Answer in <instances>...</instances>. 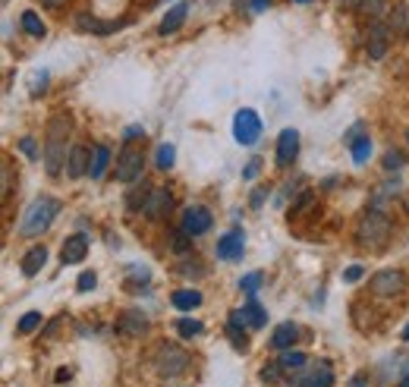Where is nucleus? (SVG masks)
Masks as SVG:
<instances>
[{
	"label": "nucleus",
	"instance_id": "obj_1",
	"mask_svg": "<svg viewBox=\"0 0 409 387\" xmlns=\"http://www.w3.org/2000/svg\"><path fill=\"white\" fill-rule=\"evenodd\" d=\"M66 139H70V117L66 113H54L48 123V135H44V171L51 176H60L66 158H70Z\"/></svg>",
	"mask_w": 409,
	"mask_h": 387
},
{
	"label": "nucleus",
	"instance_id": "obj_2",
	"mask_svg": "<svg viewBox=\"0 0 409 387\" xmlns=\"http://www.w3.org/2000/svg\"><path fill=\"white\" fill-rule=\"evenodd\" d=\"M60 211V202L54 195H38L23 214V223H19V233L23 236H38L51 227V221Z\"/></svg>",
	"mask_w": 409,
	"mask_h": 387
},
{
	"label": "nucleus",
	"instance_id": "obj_3",
	"mask_svg": "<svg viewBox=\"0 0 409 387\" xmlns=\"http://www.w3.org/2000/svg\"><path fill=\"white\" fill-rule=\"evenodd\" d=\"M391 233H394L391 217L381 214V211H368V214L359 221L356 242H359L362 249H384L387 242H391Z\"/></svg>",
	"mask_w": 409,
	"mask_h": 387
},
{
	"label": "nucleus",
	"instance_id": "obj_4",
	"mask_svg": "<svg viewBox=\"0 0 409 387\" xmlns=\"http://www.w3.org/2000/svg\"><path fill=\"white\" fill-rule=\"evenodd\" d=\"M154 365H158V371L164 378H177V375H183V371L189 369V356H186L180 346H173V343H161L158 352H154Z\"/></svg>",
	"mask_w": 409,
	"mask_h": 387
},
{
	"label": "nucleus",
	"instance_id": "obj_5",
	"mask_svg": "<svg viewBox=\"0 0 409 387\" xmlns=\"http://www.w3.org/2000/svg\"><path fill=\"white\" fill-rule=\"evenodd\" d=\"M142 171H145V154H142V148L132 145V142H126L123 152H120V158H117V180L136 183V180H142Z\"/></svg>",
	"mask_w": 409,
	"mask_h": 387
},
{
	"label": "nucleus",
	"instance_id": "obj_6",
	"mask_svg": "<svg viewBox=\"0 0 409 387\" xmlns=\"http://www.w3.org/2000/svg\"><path fill=\"white\" fill-rule=\"evenodd\" d=\"M261 135V117L252 107H243V111H237V117H233V139L239 142V145H256Z\"/></svg>",
	"mask_w": 409,
	"mask_h": 387
},
{
	"label": "nucleus",
	"instance_id": "obj_7",
	"mask_svg": "<svg viewBox=\"0 0 409 387\" xmlns=\"http://www.w3.org/2000/svg\"><path fill=\"white\" fill-rule=\"evenodd\" d=\"M368 290H372L375 296L391 300V296H400L406 290V277H403V271H378V274L372 277V283H368Z\"/></svg>",
	"mask_w": 409,
	"mask_h": 387
},
{
	"label": "nucleus",
	"instance_id": "obj_8",
	"mask_svg": "<svg viewBox=\"0 0 409 387\" xmlns=\"http://www.w3.org/2000/svg\"><path fill=\"white\" fill-rule=\"evenodd\" d=\"M208 227H211V211H208V208L192 205V208H186V211H183V223H180L183 233L202 236V233H208Z\"/></svg>",
	"mask_w": 409,
	"mask_h": 387
},
{
	"label": "nucleus",
	"instance_id": "obj_9",
	"mask_svg": "<svg viewBox=\"0 0 409 387\" xmlns=\"http://www.w3.org/2000/svg\"><path fill=\"white\" fill-rule=\"evenodd\" d=\"M214 252H218V258H224V262H237V258H243V252H246L243 230H230V233H224L218 240V246H214Z\"/></svg>",
	"mask_w": 409,
	"mask_h": 387
},
{
	"label": "nucleus",
	"instance_id": "obj_10",
	"mask_svg": "<svg viewBox=\"0 0 409 387\" xmlns=\"http://www.w3.org/2000/svg\"><path fill=\"white\" fill-rule=\"evenodd\" d=\"M296 387H331L334 384V371L327 362H315L308 365V369L303 371V375H296V381H293Z\"/></svg>",
	"mask_w": 409,
	"mask_h": 387
},
{
	"label": "nucleus",
	"instance_id": "obj_11",
	"mask_svg": "<svg viewBox=\"0 0 409 387\" xmlns=\"http://www.w3.org/2000/svg\"><path fill=\"white\" fill-rule=\"evenodd\" d=\"M76 29L82 32H95V35H111V32H120L126 25V19H111V23H104V19L98 16H89V13H76Z\"/></svg>",
	"mask_w": 409,
	"mask_h": 387
},
{
	"label": "nucleus",
	"instance_id": "obj_12",
	"mask_svg": "<svg viewBox=\"0 0 409 387\" xmlns=\"http://www.w3.org/2000/svg\"><path fill=\"white\" fill-rule=\"evenodd\" d=\"M368 57L372 60H381L387 54V47H391V25L384 23H372V29H368Z\"/></svg>",
	"mask_w": 409,
	"mask_h": 387
},
{
	"label": "nucleus",
	"instance_id": "obj_13",
	"mask_svg": "<svg viewBox=\"0 0 409 387\" xmlns=\"http://www.w3.org/2000/svg\"><path fill=\"white\" fill-rule=\"evenodd\" d=\"M170 205H173V195L167 192V189H151L145 205H142V214L151 217V221H161V217L170 211Z\"/></svg>",
	"mask_w": 409,
	"mask_h": 387
},
{
	"label": "nucleus",
	"instance_id": "obj_14",
	"mask_svg": "<svg viewBox=\"0 0 409 387\" xmlns=\"http://www.w3.org/2000/svg\"><path fill=\"white\" fill-rule=\"evenodd\" d=\"M85 255H89V240H85V233L66 236L63 249H60V262H63V264H79Z\"/></svg>",
	"mask_w": 409,
	"mask_h": 387
},
{
	"label": "nucleus",
	"instance_id": "obj_15",
	"mask_svg": "<svg viewBox=\"0 0 409 387\" xmlns=\"http://www.w3.org/2000/svg\"><path fill=\"white\" fill-rule=\"evenodd\" d=\"M296 154H299V133L296 129H284V133L277 135V164L280 167L293 164Z\"/></svg>",
	"mask_w": 409,
	"mask_h": 387
},
{
	"label": "nucleus",
	"instance_id": "obj_16",
	"mask_svg": "<svg viewBox=\"0 0 409 387\" xmlns=\"http://www.w3.org/2000/svg\"><path fill=\"white\" fill-rule=\"evenodd\" d=\"M89 167H92V152H89V148H85V145L70 148V158H66V173H70V180L89 176Z\"/></svg>",
	"mask_w": 409,
	"mask_h": 387
},
{
	"label": "nucleus",
	"instance_id": "obj_17",
	"mask_svg": "<svg viewBox=\"0 0 409 387\" xmlns=\"http://www.w3.org/2000/svg\"><path fill=\"white\" fill-rule=\"evenodd\" d=\"M117 328L130 337H142L145 331H149V315H142L139 309H126L123 315L117 318Z\"/></svg>",
	"mask_w": 409,
	"mask_h": 387
},
{
	"label": "nucleus",
	"instance_id": "obj_18",
	"mask_svg": "<svg viewBox=\"0 0 409 387\" xmlns=\"http://www.w3.org/2000/svg\"><path fill=\"white\" fill-rule=\"evenodd\" d=\"M186 16H189V4H186V0H180V4H173L170 10H167V16L161 19L158 32H161V35H170V32H177L180 25L186 23Z\"/></svg>",
	"mask_w": 409,
	"mask_h": 387
},
{
	"label": "nucleus",
	"instance_id": "obj_19",
	"mask_svg": "<svg viewBox=\"0 0 409 387\" xmlns=\"http://www.w3.org/2000/svg\"><path fill=\"white\" fill-rule=\"evenodd\" d=\"M44 264H48V249H44V246H32L29 252L23 255V262H19V271H23L25 277H35Z\"/></svg>",
	"mask_w": 409,
	"mask_h": 387
},
{
	"label": "nucleus",
	"instance_id": "obj_20",
	"mask_svg": "<svg viewBox=\"0 0 409 387\" xmlns=\"http://www.w3.org/2000/svg\"><path fill=\"white\" fill-rule=\"evenodd\" d=\"M296 340H299V324H293V321H284L271 334V346H274V350H293V343H296Z\"/></svg>",
	"mask_w": 409,
	"mask_h": 387
},
{
	"label": "nucleus",
	"instance_id": "obj_21",
	"mask_svg": "<svg viewBox=\"0 0 409 387\" xmlns=\"http://www.w3.org/2000/svg\"><path fill=\"white\" fill-rule=\"evenodd\" d=\"M170 302L177 305L180 312H192V309H199V305H202V293H199V290H173Z\"/></svg>",
	"mask_w": 409,
	"mask_h": 387
},
{
	"label": "nucleus",
	"instance_id": "obj_22",
	"mask_svg": "<svg viewBox=\"0 0 409 387\" xmlns=\"http://www.w3.org/2000/svg\"><path fill=\"white\" fill-rule=\"evenodd\" d=\"M107 164H111V148L98 145L95 152H92V167H89V176H92V180H101L104 171H107Z\"/></svg>",
	"mask_w": 409,
	"mask_h": 387
},
{
	"label": "nucleus",
	"instance_id": "obj_23",
	"mask_svg": "<svg viewBox=\"0 0 409 387\" xmlns=\"http://www.w3.org/2000/svg\"><path fill=\"white\" fill-rule=\"evenodd\" d=\"M243 315H246V324H249V328H265L268 324V312L261 309V302H256L249 296V302L243 305Z\"/></svg>",
	"mask_w": 409,
	"mask_h": 387
},
{
	"label": "nucleus",
	"instance_id": "obj_24",
	"mask_svg": "<svg viewBox=\"0 0 409 387\" xmlns=\"http://www.w3.org/2000/svg\"><path fill=\"white\" fill-rule=\"evenodd\" d=\"M243 328H246V315L243 312H230V318H227V331H230V340L237 346H246Z\"/></svg>",
	"mask_w": 409,
	"mask_h": 387
},
{
	"label": "nucleus",
	"instance_id": "obj_25",
	"mask_svg": "<svg viewBox=\"0 0 409 387\" xmlns=\"http://www.w3.org/2000/svg\"><path fill=\"white\" fill-rule=\"evenodd\" d=\"M19 23H23V29L29 32L32 38H44V32H48V29H44V23H42V16H38L35 10H25L23 16H19Z\"/></svg>",
	"mask_w": 409,
	"mask_h": 387
},
{
	"label": "nucleus",
	"instance_id": "obj_26",
	"mask_svg": "<svg viewBox=\"0 0 409 387\" xmlns=\"http://www.w3.org/2000/svg\"><path fill=\"white\" fill-rule=\"evenodd\" d=\"M350 148H353V164H365L368 158H372V139L368 135H359L356 142H350Z\"/></svg>",
	"mask_w": 409,
	"mask_h": 387
},
{
	"label": "nucleus",
	"instance_id": "obj_27",
	"mask_svg": "<svg viewBox=\"0 0 409 387\" xmlns=\"http://www.w3.org/2000/svg\"><path fill=\"white\" fill-rule=\"evenodd\" d=\"M173 328H177V334H180V337H199V334H202L205 324H202V321H196V318H180V321L173 324Z\"/></svg>",
	"mask_w": 409,
	"mask_h": 387
},
{
	"label": "nucleus",
	"instance_id": "obj_28",
	"mask_svg": "<svg viewBox=\"0 0 409 387\" xmlns=\"http://www.w3.org/2000/svg\"><path fill=\"white\" fill-rule=\"evenodd\" d=\"M173 152H177V148L167 145V142H164V145H158V171H170L173 161H177V154H173Z\"/></svg>",
	"mask_w": 409,
	"mask_h": 387
},
{
	"label": "nucleus",
	"instance_id": "obj_29",
	"mask_svg": "<svg viewBox=\"0 0 409 387\" xmlns=\"http://www.w3.org/2000/svg\"><path fill=\"white\" fill-rule=\"evenodd\" d=\"M261 283H265V274H261V271H252V274H246L243 281H239V290L249 293V296H256V290L261 287Z\"/></svg>",
	"mask_w": 409,
	"mask_h": 387
},
{
	"label": "nucleus",
	"instance_id": "obj_30",
	"mask_svg": "<svg viewBox=\"0 0 409 387\" xmlns=\"http://www.w3.org/2000/svg\"><path fill=\"white\" fill-rule=\"evenodd\" d=\"M170 246H173V252L189 255V252H192V236L180 230V233H173V236H170Z\"/></svg>",
	"mask_w": 409,
	"mask_h": 387
},
{
	"label": "nucleus",
	"instance_id": "obj_31",
	"mask_svg": "<svg viewBox=\"0 0 409 387\" xmlns=\"http://www.w3.org/2000/svg\"><path fill=\"white\" fill-rule=\"evenodd\" d=\"M38 324H42V312H25V315L19 318L16 328H19V334H32Z\"/></svg>",
	"mask_w": 409,
	"mask_h": 387
},
{
	"label": "nucleus",
	"instance_id": "obj_32",
	"mask_svg": "<svg viewBox=\"0 0 409 387\" xmlns=\"http://www.w3.org/2000/svg\"><path fill=\"white\" fill-rule=\"evenodd\" d=\"M409 29V13L403 10V6H397L391 16V32H397V35H403V32Z\"/></svg>",
	"mask_w": 409,
	"mask_h": 387
},
{
	"label": "nucleus",
	"instance_id": "obj_33",
	"mask_svg": "<svg viewBox=\"0 0 409 387\" xmlns=\"http://www.w3.org/2000/svg\"><path fill=\"white\" fill-rule=\"evenodd\" d=\"M280 365H284V369H303V365H306V352L287 350L284 356H280Z\"/></svg>",
	"mask_w": 409,
	"mask_h": 387
},
{
	"label": "nucleus",
	"instance_id": "obj_34",
	"mask_svg": "<svg viewBox=\"0 0 409 387\" xmlns=\"http://www.w3.org/2000/svg\"><path fill=\"white\" fill-rule=\"evenodd\" d=\"M95 287H98V274H95V271H85V274H79V281H76L79 293H89V290H95Z\"/></svg>",
	"mask_w": 409,
	"mask_h": 387
},
{
	"label": "nucleus",
	"instance_id": "obj_35",
	"mask_svg": "<svg viewBox=\"0 0 409 387\" xmlns=\"http://www.w3.org/2000/svg\"><path fill=\"white\" fill-rule=\"evenodd\" d=\"M308 208H315V199H312V192H306L303 199H299V205H296V208H293V211H290V223H293V221H299V217H303V214L308 211Z\"/></svg>",
	"mask_w": 409,
	"mask_h": 387
},
{
	"label": "nucleus",
	"instance_id": "obj_36",
	"mask_svg": "<svg viewBox=\"0 0 409 387\" xmlns=\"http://www.w3.org/2000/svg\"><path fill=\"white\" fill-rule=\"evenodd\" d=\"M403 164H406V154H400V152H387L384 154V167H387V171H400Z\"/></svg>",
	"mask_w": 409,
	"mask_h": 387
},
{
	"label": "nucleus",
	"instance_id": "obj_37",
	"mask_svg": "<svg viewBox=\"0 0 409 387\" xmlns=\"http://www.w3.org/2000/svg\"><path fill=\"white\" fill-rule=\"evenodd\" d=\"M359 6L368 13V16H378V13L387 6V0H359Z\"/></svg>",
	"mask_w": 409,
	"mask_h": 387
},
{
	"label": "nucleus",
	"instance_id": "obj_38",
	"mask_svg": "<svg viewBox=\"0 0 409 387\" xmlns=\"http://www.w3.org/2000/svg\"><path fill=\"white\" fill-rule=\"evenodd\" d=\"M19 152H23L25 154V158H35V154H38V145H35V139H32V135H25V139H19Z\"/></svg>",
	"mask_w": 409,
	"mask_h": 387
},
{
	"label": "nucleus",
	"instance_id": "obj_39",
	"mask_svg": "<svg viewBox=\"0 0 409 387\" xmlns=\"http://www.w3.org/2000/svg\"><path fill=\"white\" fill-rule=\"evenodd\" d=\"M280 369H284V365H265V369H261V381L274 384V381H277V375H280Z\"/></svg>",
	"mask_w": 409,
	"mask_h": 387
},
{
	"label": "nucleus",
	"instance_id": "obj_40",
	"mask_svg": "<svg viewBox=\"0 0 409 387\" xmlns=\"http://www.w3.org/2000/svg\"><path fill=\"white\" fill-rule=\"evenodd\" d=\"M362 274H365V271H362L359 264H353V268H346V271H344V281H346V283H356Z\"/></svg>",
	"mask_w": 409,
	"mask_h": 387
},
{
	"label": "nucleus",
	"instance_id": "obj_41",
	"mask_svg": "<svg viewBox=\"0 0 409 387\" xmlns=\"http://www.w3.org/2000/svg\"><path fill=\"white\" fill-rule=\"evenodd\" d=\"M258 171H261V161L256 158V161H249V164H246L243 176H246V180H256V176H258Z\"/></svg>",
	"mask_w": 409,
	"mask_h": 387
},
{
	"label": "nucleus",
	"instance_id": "obj_42",
	"mask_svg": "<svg viewBox=\"0 0 409 387\" xmlns=\"http://www.w3.org/2000/svg\"><path fill=\"white\" fill-rule=\"evenodd\" d=\"M10 161H4V199H6V195H10Z\"/></svg>",
	"mask_w": 409,
	"mask_h": 387
},
{
	"label": "nucleus",
	"instance_id": "obj_43",
	"mask_svg": "<svg viewBox=\"0 0 409 387\" xmlns=\"http://www.w3.org/2000/svg\"><path fill=\"white\" fill-rule=\"evenodd\" d=\"M265 189H256V192H252V208H261V205H265Z\"/></svg>",
	"mask_w": 409,
	"mask_h": 387
},
{
	"label": "nucleus",
	"instance_id": "obj_44",
	"mask_svg": "<svg viewBox=\"0 0 409 387\" xmlns=\"http://www.w3.org/2000/svg\"><path fill=\"white\" fill-rule=\"evenodd\" d=\"M350 387H368V375H362V371H359V375H353Z\"/></svg>",
	"mask_w": 409,
	"mask_h": 387
},
{
	"label": "nucleus",
	"instance_id": "obj_45",
	"mask_svg": "<svg viewBox=\"0 0 409 387\" xmlns=\"http://www.w3.org/2000/svg\"><path fill=\"white\" fill-rule=\"evenodd\" d=\"M48 85V73H38V79H35V85H32V92H38V88H44Z\"/></svg>",
	"mask_w": 409,
	"mask_h": 387
},
{
	"label": "nucleus",
	"instance_id": "obj_46",
	"mask_svg": "<svg viewBox=\"0 0 409 387\" xmlns=\"http://www.w3.org/2000/svg\"><path fill=\"white\" fill-rule=\"evenodd\" d=\"M268 6H271V0H252V10H256V13L268 10Z\"/></svg>",
	"mask_w": 409,
	"mask_h": 387
},
{
	"label": "nucleus",
	"instance_id": "obj_47",
	"mask_svg": "<svg viewBox=\"0 0 409 387\" xmlns=\"http://www.w3.org/2000/svg\"><path fill=\"white\" fill-rule=\"evenodd\" d=\"M123 135H126V142H132V139H136V135H142V129H139V126H130Z\"/></svg>",
	"mask_w": 409,
	"mask_h": 387
},
{
	"label": "nucleus",
	"instance_id": "obj_48",
	"mask_svg": "<svg viewBox=\"0 0 409 387\" xmlns=\"http://www.w3.org/2000/svg\"><path fill=\"white\" fill-rule=\"evenodd\" d=\"M44 4H48V6H63L66 0H44Z\"/></svg>",
	"mask_w": 409,
	"mask_h": 387
},
{
	"label": "nucleus",
	"instance_id": "obj_49",
	"mask_svg": "<svg viewBox=\"0 0 409 387\" xmlns=\"http://www.w3.org/2000/svg\"><path fill=\"white\" fill-rule=\"evenodd\" d=\"M397 387H409V375H403V381H400Z\"/></svg>",
	"mask_w": 409,
	"mask_h": 387
},
{
	"label": "nucleus",
	"instance_id": "obj_50",
	"mask_svg": "<svg viewBox=\"0 0 409 387\" xmlns=\"http://www.w3.org/2000/svg\"><path fill=\"white\" fill-rule=\"evenodd\" d=\"M400 337H403V340H409V324H406V328H403V334H400Z\"/></svg>",
	"mask_w": 409,
	"mask_h": 387
},
{
	"label": "nucleus",
	"instance_id": "obj_51",
	"mask_svg": "<svg viewBox=\"0 0 409 387\" xmlns=\"http://www.w3.org/2000/svg\"><path fill=\"white\" fill-rule=\"evenodd\" d=\"M296 4H308V0H296Z\"/></svg>",
	"mask_w": 409,
	"mask_h": 387
},
{
	"label": "nucleus",
	"instance_id": "obj_52",
	"mask_svg": "<svg viewBox=\"0 0 409 387\" xmlns=\"http://www.w3.org/2000/svg\"><path fill=\"white\" fill-rule=\"evenodd\" d=\"M406 142H409V133H406Z\"/></svg>",
	"mask_w": 409,
	"mask_h": 387
}]
</instances>
